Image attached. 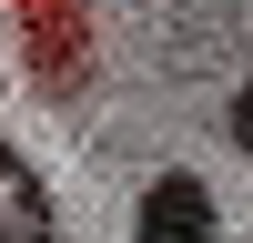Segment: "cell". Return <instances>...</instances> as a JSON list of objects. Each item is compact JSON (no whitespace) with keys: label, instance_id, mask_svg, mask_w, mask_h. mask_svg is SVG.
I'll list each match as a JSON object with an SVG mask.
<instances>
[{"label":"cell","instance_id":"1","mask_svg":"<svg viewBox=\"0 0 253 243\" xmlns=\"http://www.w3.org/2000/svg\"><path fill=\"white\" fill-rule=\"evenodd\" d=\"M20 51L41 71V101H81V81H91V20H81V0H20Z\"/></svg>","mask_w":253,"mask_h":243},{"label":"cell","instance_id":"2","mask_svg":"<svg viewBox=\"0 0 253 243\" xmlns=\"http://www.w3.org/2000/svg\"><path fill=\"white\" fill-rule=\"evenodd\" d=\"M132 243H223L213 182L203 172H152L142 182V213H132Z\"/></svg>","mask_w":253,"mask_h":243},{"label":"cell","instance_id":"3","mask_svg":"<svg viewBox=\"0 0 253 243\" xmlns=\"http://www.w3.org/2000/svg\"><path fill=\"white\" fill-rule=\"evenodd\" d=\"M0 243H61V213H51V182L20 162V142L0 132Z\"/></svg>","mask_w":253,"mask_h":243},{"label":"cell","instance_id":"4","mask_svg":"<svg viewBox=\"0 0 253 243\" xmlns=\"http://www.w3.org/2000/svg\"><path fill=\"white\" fill-rule=\"evenodd\" d=\"M223 132H233V142H243V152H253V81H243V91H233V101H223Z\"/></svg>","mask_w":253,"mask_h":243}]
</instances>
